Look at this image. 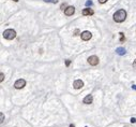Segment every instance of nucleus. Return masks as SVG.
<instances>
[{"label": "nucleus", "mask_w": 136, "mask_h": 127, "mask_svg": "<svg viewBox=\"0 0 136 127\" xmlns=\"http://www.w3.org/2000/svg\"><path fill=\"white\" fill-rule=\"evenodd\" d=\"M126 10H123V9L118 10L115 14H114V21H115L116 23H122V22L126 21Z\"/></svg>", "instance_id": "obj_1"}, {"label": "nucleus", "mask_w": 136, "mask_h": 127, "mask_svg": "<svg viewBox=\"0 0 136 127\" xmlns=\"http://www.w3.org/2000/svg\"><path fill=\"white\" fill-rule=\"evenodd\" d=\"M3 38L7 40H13L16 37V31L14 29H7V30L3 31Z\"/></svg>", "instance_id": "obj_2"}, {"label": "nucleus", "mask_w": 136, "mask_h": 127, "mask_svg": "<svg viewBox=\"0 0 136 127\" xmlns=\"http://www.w3.org/2000/svg\"><path fill=\"white\" fill-rule=\"evenodd\" d=\"M25 86H26V81L24 79H18L14 83V87L16 90H21V88H24Z\"/></svg>", "instance_id": "obj_3"}, {"label": "nucleus", "mask_w": 136, "mask_h": 127, "mask_svg": "<svg viewBox=\"0 0 136 127\" xmlns=\"http://www.w3.org/2000/svg\"><path fill=\"white\" fill-rule=\"evenodd\" d=\"M80 37H81V40H84V41H88V40H90L92 38V34L90 31H83L80 34Z\"/></svg>", "instance_id": "obj_4"}, {"label": "nucleus", "mask_w": 136, "mask_h": 127, "mask_svg": "<svg viewBox=\"0 0 136 127\" xmlns=\"http://www.w3.org/2000/svg\"><path fill=\"white\" fill-rule=\"evenodd\" d=\"M88 63L91 65V66H97L99 64V57L96 55H92L90 57H88Z\"/></svg>", "instance_id": "obj_5"}, {"label": "nucleus", "mask_w": 136, "mask_h": 127, "mask_svg": "<svg viewBox=\"0 0 136 127\" xmlns=\"http://www.w3.org/2000/svg\"><path fill=\"white\" fill-rule=\"evenodd\" d=\"M84 86V82L81 80H75L74 83H73V87L75 88V90H79Z\"/></svg>", "instance_id": "obj_6"}, {"label": "nucleus", "mask_w": 136, "mask_h": 127, "mask_svg": "<svg viewBox=\"0 0 136 127\" xmlns=\"http://www.w3.org/2000/svg\"><path fill=\"white\" fill-rule=\"evenodd\" d=\"M75 13V8L74 7H68L66 10H64V14L67 16H71Z\"/></svg>", "instance_id": "obj_7"}, {"label": "nucleus", "mask_w": 136, "mask_h": 127, "mask_svg": "<svg viewBox=\"0 0 136 127\" xmlns=\"http://www.w3.org/2000/svg\"><path fill=\"white\" fill-rule=\"evenodd\" d=\"M92 101H93V97H92V95H87L83 100V102L85 104H92Z\"/></svg>", "instance_id": "obj_8"}, {"label": "nucleus", "mask_w": 136, "mask_h": 127, "mask_svg": "<svg viewBox=\"0 0 136 127\" xmlns=\"http://www.w3.org/2000/svg\"><path fill=\"white\" fill-rule=\"evenodd\" d=\"M81 13H83V15H93V10H92V9H89V8H86V9H84L83 10V12H81Z\"/></svg>", "instance_id": "obj_9"}, {"label": "nucleus", "mask_w": 136, "mask_h": 127, "mask_svg": "<svg viewBox=\"0 0 136 127\" xmlns=\"http://www.w3.org/2000/svg\"><path fill=\"white\" fill-rule=\"evenodd\" d=\"M116 52H117L118 55H124L126 51V48L124 47H118V48H116Z\"/></svg>", "instance_id": "obj_10"}, {"label": "nucleus", "mask_w": 136, "mask_h": 127, "mask_svg": "<svg viewBox=\"0 0 136 127\" xmlns=\"http://www.w3.org/2000/svg\"><path fill=\"white\" fill-rule=\"evenodd\" d=\"M119 35H120V41H121V42L126 41V37H124V34H123V32H120Z\"/></svg>", "instance_id": "obj_11"}, {"label": "nucleus", "mask_w": 136, "mask_h": 127, "mask_svg": "<svg viewBox=\"0 0 136 127\" xmlns=\"http://www.w3.org/2000/svg\"><path fill=\"white\" fill-rule=\"evenodd\" d=\"M45 2H51V3H57L58 0H44Z\"/></svg>", "instance_id": "obj_12"}, {"label": "nucleus", "mask_w": 136, "mask_h": 127, "mask_svg": "<svg viewBox=\"0 0 136 127\" xmlns=\"http://www.w3.org/2000/svg\"><path fill=\"white\" fill-rule=\"evenodd\" d=\"M92 5V1L91 0H88V1L86 2V7H91Z\"/></svg>", "instance_id": "obj_13"}, {"label": "nucleus", "mask_w": 136, "mask_h": 127, "mask_svg": "<svg viewBox=\"0 0 136 127\" xmlns=\"http://www.w3.org/2000/svg\"><path fill=\"white\" fill-rule=\"evenodd\" d=\"M60 8H61V10H66L67 8H68V7H67V3H62Z\"/></svg>", "instance_id": "obj_14"}, {"label": "nucleus", "mask_w": 136, "mask_h": 127, "mask_svg": "<svg viewBox=\"0 0 136 127\" xmlns=\"http://www.w3.org/2000/svg\"><path fill=\"white\" fill-rule=\"evenodd\" d=\"M70 65H71V60H70V59H67V60H66V66L69 67Z\"/></svg>", "instance_id": "obj_15"}, {"label": "nucleus", "mask_w": 136, "mask_h": 127, "mask_svg": "<svg viewBox=\"0 0 136 127\" xmlns=\"http://www.w3.org/2000/svg\"><path fill=\"white\" fill-rule=\"evenodd\" d=\"M0 77H1V78H0V81L2 82V81H3V79H4V74L1 72V73H0Z\"/></svg>", "instance_id": "obj_16"}, {"label": "nucleus", "mask_w": 136, "mask_h": 127, "mask_svg": "<svg viewBox=\"0 0 136 127\" xmlns=\"http://www.w3.org/2000/svg\"><path fill=\"white\" fill-rule=\"evenodd\" d=\"M0 116H1V121L0 122L3 123V120H4V116H3V113H0Z\"/></svg>", "instance_id": "obj_17"}, {"label": "nucleus", "mask_w": 136, "mask_h": 127, "mask_svg": "<svg viewBox=\"0 0 136 127\" xmlns=\"http://www.w3.org/2000/svg\"><path fill=\"white\" fill-rule=\"evenodd\" d=\"M106 1H107V0H99V2H100V3H102V4H103V3H105Z\"/></svg>", "instance_id": "obj_18"}, {"label": "nucleus", "mask_w": 136, "mask_h": 127, "mask_svg": "<svg viewBox=\"0 0 136 127\" xmlns=\"http://www.w3.org/2000/svg\"><path fill=\"white\" fill-rule=\"evenodd\" d=\"M135 122H136V120H135L134 117H132V118H131V123H135Z\"/></svg>", "instance_id": "obj_19"}, {"label": "nucleus", "mask_w": 136, "mask_h": 127, "mask_svg": "<svg viewBox=\"0 0 136 127\" xmlns=\"http://www.w3.org/2000/svg\"><path fill=\"white\" fill-rule=\"evenodd\" d=\"M133 67H134V68L136 69V59L134 60V63H133Z\"/></svg>", "instance_id": "obj_20"}, {"label": "nucleus", "mask_w": 136, "mask_h": 127, "mask_svg": "<svg viewBox=\"0 0 136 127\" xmlns=\"http://www.w3.org/2000/svg\"><path fill=\"white\" fill-rule=\"evenodd\" d=\"M132 88H134V90L136 91V85H133V86H132Z\"/></svg>", "instance_id": "obj_21"}, {"label": "nucleus", "mask_w": 136, "mask_h": 127, "mask_svg": "<svg viewBox=\"0 0 136 127\" xmlns=\"http://www.w3.org/2000/svg\"><path fill=\"white\" fill-rule=\"evenodd\" d=\"M70 127H75V126L73 125V124H71V125H70Z\"/></svg>", "instance_id": "obj_22"}, {"label": "nucleus", "mask_w": 136, "mask_h": 127, "mask_svg": "<svg viewBox=\"0 0 136 127\" xmlns=\"http://www.w3.org/2000/svg\"><path fill=\"white\" fill-rule=\"evenodd\" d=\"M13 1H15V2H17V1H18V0H13Z\"/></svg>", "instance_id": "obj_23"}, {"label": "nucleus", "mask_w": 136, "mask_h": 127, "mask_svg": "<svg viewBox=\"0 0 136 127\" xmlns=\"http://www.w3.org/2000/svg\"><path fill=\"white\" fill-rule=\"evenodd\" d=\"M124 127H129V126H127V125H124Z\"/></svg>", "instance_id": "obj_24"}, {"label": "nucleus", "mask_w": 136, "mask_h": 127, "mask_svg": "<svg viewBox=\"0 0 136 127\" xmlns=\"http://www.w3.org/2000/svg\"><path fill=\"white\" fill-rule=\"evenodd\" d=\"M86 127H87V126H86Z\"/></svg>", "instance_id": "obj_25"}]
</instances>
